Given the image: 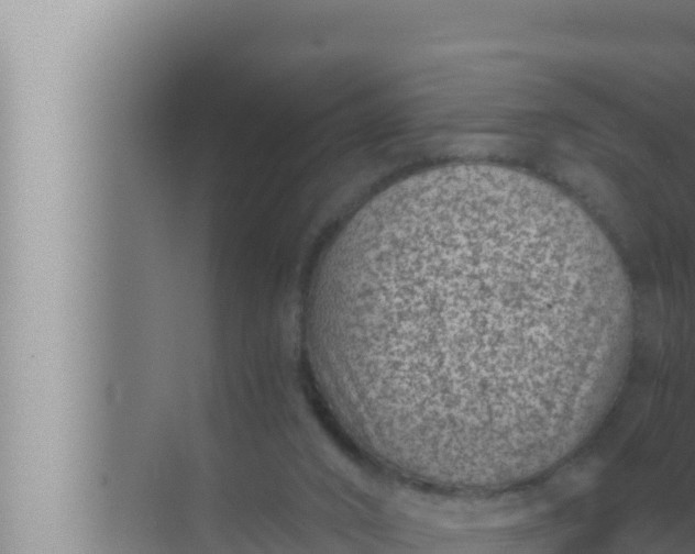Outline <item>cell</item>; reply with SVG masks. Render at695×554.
<instances>
[{
	"label": "cell",
	"mask_w": 695,
	"mask_h": 554,
	"mask_svg": "<svg viewBox=\"0 0 695 554\" xmlns=\"http://www.w3.org/2000/svg\"><path fill=\"white\" fill-rule=\"evenodd\" d=\"M367 280L384 367L413 407L437 417L571 403L626 273L558 188L481 167L385 195Z\"/></svg>",
	"instance_id": "cell-1"
}]
</instances>
